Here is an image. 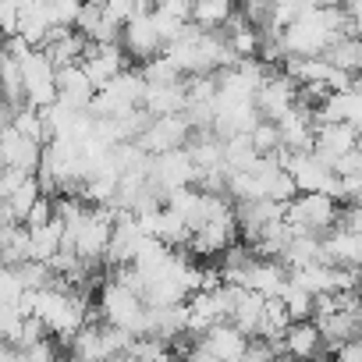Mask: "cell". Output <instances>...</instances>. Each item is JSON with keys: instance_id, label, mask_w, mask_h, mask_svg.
I'll return each instance as SVG.
<instances>
[{"instance_id": "obj_1", "label": "cell", "mask_w": 362, "mask_h": 362, "mask_svg": "<svg viewBox=\"0 0 362 362\" xmlns=\"http://www.w3.org/2000/svg\"><path fill=\"white\" fill-rule=\"evenodd\" d=\"M96 313L103 316V323L132 334V337H149V305L142 295L121 288L117 281H107L100 288V305Z\"/></svg>"}, {"instance_id": "obj_2", "label": "cell", "mask_w": 362, "mask_h": 362, "mask_svg": "<svg viewBox=\"0 0 362 362\" xmlns=\"http://www.w3.org/2000/svg\"><path fill=\"white\" fill-rule=\"evenodd\" d=\"M341 206H337V199H330V196H323V192H313V196H298L291 206H288V224L295 228V235H330L337 224H341Z\"/></svg>"}, {"instance_id": "obj_3", "label": "cell", "mask_w": 362, "mask_h": 362, "mask_svg": "<svg viewBox=\"0 0 362 362\" xmlns=\"http://www.w3.org/2000/svg\"><path fill=\"white\" fill-rule=\"evenodd\" d=\"M149 181L153 189L163 196L177 192V189H199V167L192 163L189 149H174V153H163V156H153V167H149Z\"/></svg>"}, {"instance_id": "obj_4", "label": "cell", "mask_w": 362, "mask_h": 362, "mask_svg": "<svg viewBox=\"0 0 362 362\" xmlns=\"http://www.w3.org/2000/svg\"><path fill=\"white\" fill-rule=\"evenodd\" d=\"M153 4H135V18L124 25L121 33V47L128 57H139L142 64L163 54V40L156 33V18H153Z\"/></svg>"}, {"instance_id": "obj_5", "label": "cell", "mask_w": 362, "mask_h": 362, "mask_svg": "<svg viewBox=\"0 0 362 362\" xmlns=\"http://www.w3.org/2000/svg\"><path fill=\"white\" fill-rule=\"evenodd\" d=\"M22 78H25V103L36 107V110H47L61 100V89H57V64L36 50L25 64H22Z\"/></svg>"}, {"instance_id": "obj_6", "label": "cell", "mask_w": 362, "mask_h": 362, "mask_svg": "<svg viewBox=\"0 0 362 362\" xmlns=\"http://www.w3.org/2000/svg\"><path fill=\"white\" fill-rule=\"evenodd\" d=\"M298 103H302V89H298V82L288 78L284 71H274L270 82H267V86L259 89V96H256V107H259L263 121H270V124H281Z\"/></svg>"}, {"instance_id": "obj_7", "label": "cell", "mask_w": 362, "mask_h": 362, "mask_svg": "<svg viewBox=\"0 0 362 362\" xmlns=\"http://www.w3.org/2000/svg\"><path fill=\"white\" fill-rule=\"evenodd\" d=\"M43 149H47V146H40V142L18 135L11 124L0 128V160H4V167H15V170L36 177L40 167H43Z\"/></svg>"}, {"instance_id": "obj_8", "label": "cell", "mask_w": 362, "mask_h": 362, "mask_svg": "<svg viewBox=\"0 0 362 362\" xmlns=\"http://www.w3.org/2000/svg\"><path fill=\"white\" fill-rule=\"evenodd\" d=\"M82 68H86L89 82H93L96 93H100V89H107L121 71H128V68H124V47H121V43H93L89 54H86V61H82Z\"/></svg>"}, {"instance_id": "obj_9", "label": "cell", "mask_w": 362, "mask_h": 362, "mask_svg": "<svg viewBox=\"0 0 362 362\" xmlns=\"http://www.w3.org/2000/svg\"><path fill=\"white\" fill-rule=\"evenodd\" d=\"M277 128H281V146H284L288 153H313V149H316V132H320V124H316V114H313L305 103H298Z\"/></svg>"}, {"instance_id": "obj_10", "label": "cell", "mask_w": 362, "mask_h": 362, "mask_svg": "<svg viewBox=\"0 0 362 362\" xmlns=\"http://www.w3.org/2000/svg\"><path fill=\"white\" fill-rule=\"evenodd\" d=\"M362 142V135L351 128V124H320L316 132V156L327 163V167H337L348 153H355Z\"/></svg>"}, {"instance_id": "obj_11", "label": "cell", "mask_w": 362, "mask_h": 362, "mask_svg": "<svg viewBox=\"0 0 362 362\" xmlns=\"http://www.w3.org/2000/svg\"><path fill=\"white\" fill-rule=\"evenodd\" d=\"M217 362H245V355H249V344H252V337H245L235 323H221V327H214L203 341H199Z\"/></svg>"}, {"instance_id": "obj_12", "label": "cell", "mask_w": 362, "mask_h": 362, "mask_svg": "<svg viewBox=\"0 0 362 362\" xmlns=\"http://www.w3.org/2000/svg\"><path fill=\"white\" fill-rule=\"evenodd\" d=\"M142 107L149 110V117H177L189 110V82L181 78L174 86H149Z\"/></svg>"}, {"instance_id": "obj_13", "label": "cell", "mask_w": 362, "mask_h": 362, "mask_svg": "<svg viewBox=\"0 0 362 362\" xmlns=\"http://www.w3.org/2000/svg\"><path fill=\"white\" fill-rule=\"evenodd\" d=\"M57 89H61V103H68L71 110H89L93 100H96V86L89 82L86 68L75 64V68H61L57 71Z\"/></svg>"}, {"instance_id": "obj_14", "label": "cell", "mask_w": 362, "mask_h": 362, "mask_svg": "<svg viewBox=\"0 0 362 362\" xmlns=\"http://www.w3.org/2000/svg\"><path fill=\"white\" fill-rule=\"evenodd\" d=\"M284 355L291 362H313L323 355V334L313 320L305 323H291L288 334H284Z\"/></svg>"}, {"instance_id": "obj_15", "label": "cell", "mask_w": 362, "mask_h": 362, "mask_svg": "<svg viewBox=\"0 0 362 362\" xmlns=\"http://www.w3.org/2000/svg\"><path fill=\"white\" fill-rule=\"evenodd\" d=\"M263 309H267V298H263L259 291L235 288V313H231V323H235L245 337H259V327H263Z\"/></svg>"}, {"instance_id": "obj_16", "label": "cell", "mask_w": 362, "mask_h": 362, "mask_svg": "<svg viewBox=\"0 0 362 362\" xmlns=\"http://www.w3.org/2000/svg\"><path fill=\"white\" fill-rule=\"evenodd\" d=\"M181 334H189V302L170 309H149V337L177 341Z\"/></svg>"}, {"instance_id": "obj_17", "label": "cell", "mask_w": 362, "mask_h": 362, "mask_svg": "<svg viewBox=\"0 0 362 362\" xmlns=\"http://www.w3.org/2000/svg\"><path fill=\"white\" fill-rule=\"evenodd\" d=\"M231 18H235L231 0H199L192 8V25H199L203 33H221Z\"/></svg>"}, {"instance_id": "obj_18", "label": "cell", "mask_w": 362, "mask_h": 362, "mask_svg": "<svg viewBox=\"0 0 362 362\" xmlns=\"http://www.w3.org/2000/svg\"><path fill=\"white\" fill-rule=\"evenodd\" d=\"M323 57H327L337 71H348V75H355V78L362 75V40H358V36H341Z\"/></svg>"}, {"instance_id": "obj_19", "label": "cell", "mask_w": 362, "mask_h": 362, "mask_svg": "<svg viewBox=\"0 0 362 362\" xmlns=\"http://www.w3.org/2000/svg\"><path fill=\"white\" fill-rule=\"evenodd\" d=\"M284 309H288V316H291V323H305V320H313L316 316V298L305 291V288H298V284H288V291H284Z\"/></svg>"}, {"instance_id": "obj_20", "label": "cell", "mask_w": 362, "mask_h": 362, "mask_svg": "<svg viewBox=\"0 0 362 362\" xmlns=\"http://www.w3.org/2000/svg\"><path fill=\"white\" fill-rule=\"evenodd\" d=\"M142 78H146V86H174V82H181V75H177V68L160 54V57H153V61H146L142 68Z\"/></svg>"}, {"instance_id": "obj_21", "label": "cell", "mask_w": 362, "mask_h": 362, "mask_svg": "<svg viewBox=\"0 0 362 362\" xmlns=\"http://www.w3.org/2000/svg\"><path fill=\"white\" fill-rule=\"evenodd\" d=\"M29 295V288L22 284L18 270L15 267H4V274H0V305H22V298Z\"/></svg>"}, {"instance_id": "obj_22", "label": "cell", "mask_w": 362, "mask_h": 362, "mask_svg": "<svg viewBox=\"0 0 362 362\" xmlns=\"http://www.w3.org/2000/svg\"><path fill=\"white\" fill-rule=\"evenodd\" d=\"M78 15H82V4H75V0H54V4H47V18L54 29H75Z\"/></svg>"}, {"instance_id": "obj_23", "label": "cell", "mask_w": 362, "mask_h": 362, "mask_svg": "<svg viewBox=\"0 0 362 362\" xmlns=\"http://www.w3.org/2000/svg\"><path fill=\"white\" fill-rule=\"evenodd\" d=\"M252 146H256L259 156H277V153L284 149V146H281V128L270 124V121H263V124L252 132Z\"/></svg>"}, {"instance_id": "obj_24", "label": "cell", "mask_w": 362, "mask_h": 362, "mask_svg": "<svg viewBox=\"0 0 362 362\" xmlns=\"http://www.w3.org/2000/svg\"><path fill=\"white\" fill-rule=\"evenodd\" d=\"M75 29H78L89 43H96V36H100V29H103V4H86Z\"/></svg>"}, {"instance_id": "obj_25", "label": "cell", "mask_w": 362, "mask_h": 362, "mask_svg": "<svg viewBox=\"0 0 362 362\" xmlns=\"http://www.w3.org/2000/svg\"><path fill=\"white\" fill-rule=\"evenodd\" d=\"M22 351H25V362H61L54 337H43V341H36L33 348H22Z\"/></svg>"}, {"instance_id": "obj_26", "label": "cell", "mask_w": 362, "mask_h": 362, "mask_svg": "<svg viewBox=\"0 0 362 362\" xmlns=\"http://www.w3.org/2000/svg\"><path fill=\"white\" fill-rule=\"evenodd\" d=\"M29 181V174H22V170H15V167H4L0 170V203H8L22 185Z\"/></svg>"}, {"instance_id": "obj_27", "label": "cell", "mask_w": 362, "mask_h": 362, "mask_svg": "<svg viewBox=\"0 0 362 362\" xmlns=\"http://www.w3.org/2000/svg\"><path fill=\"white\" fill-rule=\"evenodd\" d=\"M0 29H4V40L18 36V29H22V4H0Z\"/></svg>"}, {"instance_id": "obj_28", "label": "cell", "mask_w": 362, "mask_h": 362, "mask_svg": "<svg viewBox=\"0 0 362 362\" xmlns=\"http://www.w3.org/2000/svg\"><path fill=\"white\" fill-rule=\"evenodd\" d=\"M103 15L124 29V25L135 18V4H128V0H107V4H103Z\"/></svg>"}, {"instance_id": "obj_29", "label": "cell", "mask_w": 362, "mask_h": 362, "mask_svg": "<svg viewBox=\"0 0 362 362\" xmlns=\"http://www.w3.org/2000/svg\"><path fill=\"white\" fill-rule=\"evenodd\" d=\"M192 8L196 4H185V0H163V4H156V11H163L177 22H192Z\"/></svg>"}, {"instance_id": "obj_30", "label": "cell", "mask_w": 362, "mask_h": 362, "mask_svg": "<svg viewBox=\"0 0 362 362\" xmlns=\"http://www.w3.org/2000/svg\"><path fill=\"white\" fill-rule=\"evenodd\" d=\"M334 362H362V334L351 337L348 344H341V348L334 351Z\"/></svg>"}, {"instance_id": "obj_31", "label": "cell", "mask_w": 362, "mask_h": 362, "mask_svg": "<svg viewBox=\"0 0 362 362\" xmlns=\"http://www.w3.org/2000/svg\"><path fill=\"white\" fill-rule=\"evenodd\" d=\"M358 334H362V309H358Z\"/></svg>"}, {"instance_id": "obj_32", "label": "cell", "mask_w": 362, "mask_h": 362, "mask_svg": "<svg viewBox=\"0 0 362 362\" xmlns=\"http://www.w3.org/2000/svg\"><path fill=\"white\" fill-rule=\"evenodd\" d=\"M245 362H252V358H245ZM277 362H281V358H277Z\"/></svg>"}]
</instances>
